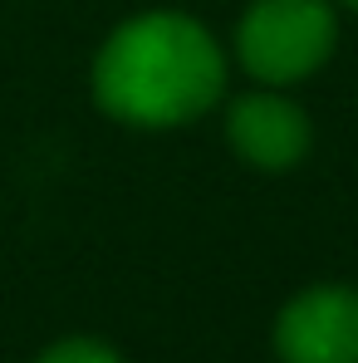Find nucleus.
Listing matches in <instances>:
<instances>
[{
	"mask_svg": "<svg viewBox=\"0 0 358 363\" xmlns=\"http://www.w3.org/2000/svg\"><path fill=\"white\" fill-rule=\"evenodd\" d=\"M226 64L216 40L181 15H142L123 25L94 69L99 104L142 128L196 118L206 104H216Z\"/></svg>",
	"mask_w": 358,
	"mask_h": 363,
	"instance_id": "1",
	"label": "nucleus"
},
{
	"mask_svg": "<svg viewBox=\"0 0 358 363\" xmlns=\"http://www.w3.org/2000/svg\"><path fill=\"white\" fill-rule=\"evenodd\" d=\"M240 64L265 84H290L334 50V10L324 0H255L236 35Z\"/></svg>",
	"mask_w": 358,
	"mask_h": 363,
	"instance_id": "2",
	"label": "nucleus"
},
{
	"mask_svg": "<svg viewBox=\"0 0 358 363\" xmlns=\"http://www.w3.org/2000/svg\"><path fill=\"white\" fill-rule=\"evenodd\" d=\"M275 349L285 363H358V290H309L280 324Z\"/></svg>",
	"mask_w": 358,
	"mask_h": 363,
	"instance_id": "3",
	"label": "nucleus"
},
{
	"mask_svg": "<svg viewBox=\"0 0 358 363\" xmlns=\"http://www.w3.org/2000/svg\"><path fill=\"white\" fill-rule=\"evenodd\" d=\"M231 143L255 167H290L309 147V123L290 99L250 94L231 108Z\"/></svg>",
	"mask_w": 358,
	"mask_h": 363,
	"instance_id": "4",
	"label": "nucleus"
},
{
	"mask_svg": "<svg viewBox=\"0 0 358 363\" xmlns=\"http://www.w3.org/2000/svg\"><path fill=\"white\" fill-rule=\"evenodd\" d=\"M40 363H118V354L94 339H69V344H55L50 354H40Z\"/></svg>",
	"mask_w": 358,
	"mask_h": 363,
	"instance_id": "5",
	"label": "nucleus"
},
{
	"mask_svg": "<svg viewBox=\"0 0 358 363\" xmlns=\"http://www.w3.org/2000/svg\"><path fill=\"white\" fill-rule=\"evenodd\" d=\"M344 5H354V10H358V0H344Z\"/></svg>",
	"mask_w": 358,
	"mask_h": 363,
	"instance_id": "6",
	"label": "nucleus"
}]
</instances>
